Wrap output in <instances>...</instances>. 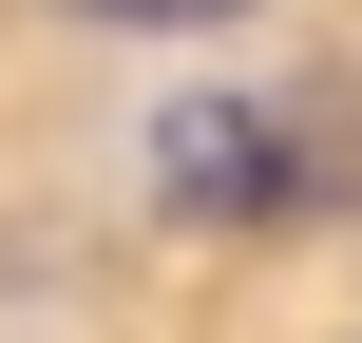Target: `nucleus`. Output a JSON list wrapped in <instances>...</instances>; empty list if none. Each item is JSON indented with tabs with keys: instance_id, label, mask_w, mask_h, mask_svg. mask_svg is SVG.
<instances>
[{
	"instance_id": "1",
	"label": "nucleus",
	"mask_w": 362,
	"mask_h": 343,
	"mask_svg": "<svg viewBox=\"0 0 362 343\" xmlns=\"http://www.w3.org/2000/svg\"><path fill=\"white\" fill-rule=\"evenodd\" d=\"M134 172L172 229H325L362 210V115L344 95H172Z\"/></svg>"
},
{
	"instance_id": "2",
	"label": "nucleus",
	"mask_w": 362,
	"mask_h": 343,
	"mask_svg": "<svg viewBox=\"0 0 362 343\" xmlns=\"http://www.w3.org/2000/svg\"><path fill=\"white\" fill-rule=\"evenodd\" d=\"M57 19H95V38H210V19H248V0H57Z\"/></svg>"
}]
</instances>
